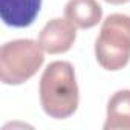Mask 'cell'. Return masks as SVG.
<instances>
[{"label": "cell", "mask_w": 130, "mask_h": 130, "mask_svg": "<svg viewBox=\"0 0 130 130\" xmlns=\"http://www.w3.org/2000/svg\"><path fill=\"white\" fill-rule=\"evenodd\" d=\"M40 104L54 119H66L80 104V90L75 69L69 61H54L40 78Z\"/></svg>", "instance_id": "1"}, {"label": "cell", "mask_w": 130, "mask_h": 130, "mask_svg": "<svg viewBox=\"0 0 130 130\" xmlns=\"http://www.w3.org/2000/svg\"><path fill=\"white\" fill-rule=\"evenodd\" d=\"M77 38V26L71 23L66 17H55L49 20L38 34V44L47 54H63L68 52Z\"/></svg>", "instance_id": "4"}, {"label": "cell", "mask_w": 130, "mask_h": 130, "mask_svg": "<svg viewBox=\"0 0 130 130\" xmlns=\"http://www.w3.org/2000/svg\"><path fill=\"white\" fill-rule=\"evenodd\" d=\"M95 57L106 71H119L130 61V17L125 14L109 15L95 41Z\"/></svg>", "instance_id": "3"}, {"label": "cell", "mask_w": 130, "mask_h": 130, "mask_svg": "<svg viewBox=\"0 0 130 130\" xmlns=\"http://www.w3.org/2000/svg\"><path fill=\"white\" fill-rule=\"evenodd\" d=\"M44 63V51L38 41L20 38L0 47V81L19 86L31 80Z\"/></svg>", "instance_id": "2"}, {"label": "cell", "mask_w": 130, "mask_h": 130, "mask_svg": "<svg viewBox=\"0 0 130 130\" xmlns=\"http://www.w3.org/2000/svg\"><path fill=\"white\" fill-rule=\"evenodd\" d=\"M104 130H130V90L115 92L107 103Z\"/></svg>", "instance_id": "7"}, {"label": "cell", "mask_w": 130, "mask_h": 130, "mask_svg": "<svg viewBox=\"0 0 130 130\" xmlns=\"http://www.w3.org/2000/svg\"><path fill=\"white\" fill-rule=\"evenodd\" d=\"M107 3H112V5H122V3H127L130 0H104Z\"/></svg>", "instance_id": "8"}, {"label": "cell", "mask_w": 130, "mask_h": 130, "mask_svg": "<svg viewBox=\"0 0 130 130\" xmlns=\"http://www.w3.org/2000/svg\"><path fill=\"white\" fill-rule=\"evenodd\" d=\"M64 17L80 29H90L103 19V8L96 0H69L64 6Z\"/></svg>", "instance_id": "6"}, {"label": "cell", "mask_w": 130, "mask_h": 130, "mask_svg": "<svg viewBox=\"0 0 130 130\" xmlns=\"http://www.w3.org/2000/svg\"><path fill=\"white\" fill-rule=\"evenodd\" d=\"M41 8V0H0V17L5 25L26 28L34 23Z\"/></svg>", "instance_id": "5"}]
</instances>
